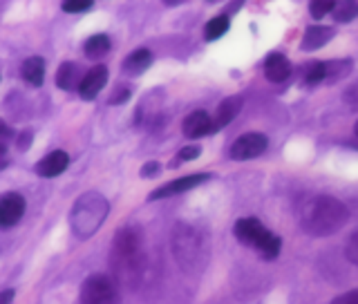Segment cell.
<instances>
[{
  "mask_svg": "<svg viewBox=\"0 0 358 304\" xmlns=\"http://www.w3.org/2000/svg\"><path fill=\"white\" fill-rule=\"evenodd\" d=\"M110 266H112V275H115L119 284L128 289L139 287L145 268V251H143V238L139 229L126 226L117 231L110 251Z\"/></svg>",
  "mask_w": 358,
  "mask_h": 304,
  "instance_id": "obj_1",
  "label": "cell"
},
{
  "mask_svg": "<svg viewBox=\"0 0 358 304\" xmlns=\"http://www.w3.org/2000/svg\"><path fill=\"white\" fill-rule=\"evenodd\" d=\"M300 226L313 238H329L350 222V208L341 199L329 195H316L307 199L300 208Z\"/></svg>",
  "mask_w": 358,
  "mask_h": 304,
  "instance_id": "obj_2",
  "label": "cell"
},
{
  "mask_svg": "<svg viewBox=\"0 0 358 304\" xmlns=\"http://www.w3.org/2000/svg\"><path fill=\"white\" fill-rule=\"evenodd\" d=\"M173 257L186 273H201L208 264V240L206 235L190 224H177L171 235Z\"/></svg>",
  "mask_w": 358,
  "mask_h": 304,
  "instance_id": "obj_3",
  "label": "cell"
},
{
  "mask_svg": "<svg viewBox=\"0 0 358 304\" xmlns=\"http://www.w3.org/2000/svg\"><path fill=\"white\" fill-rule=\"evenodd\" d=\"M110 212L108 199L101 193H85L76 199V204L70 212V226L78 240H87L101 229Z\"/></svg>",
  "mask_w": 358,
  "mask_h": 304,
  "instance_id": "obj_4",
  "label": "cell"
},
{
  "mask_svg": "<svg viewBox=\"0 0 358 304\" xmlns=\"http://www.w3.org/2000/svg\"><path fill=\"white\" fill-rule=\"evenodd\" d=\"M235 238H238L244 246H251L260 257L264 260H275L280 255V249H282V240L278 238L275 233L268 231L260 219L255 217H242L235 222L233 226Z\"/></svg>",
  "mask_w": 358,
  "mask_h": 304,
  "instance_id": "obj_5",
  "label": "cell"
},
{
  "mask_svg": "<svg viewBox=\"0 0 358 304\" xmlns=\"http://www.w3.org/2000/svg\"><path fill=\"white\" fill-rule=\"evenodd\" d=\"M119 287L112 277L96 273L90 275L81 287V304H119Z\"/></svg>",
  "mask_w": 358,
  "mask_h": 304,
  "instance_id": "obj_6",
  "label": "cell"
},
{
  "mask_svg": "<svg viewBox=\"0 0 358 304\" xmlns=\"http://www.w3.org/2000/svg\"><path fill=\"white\" fill-rule=\"evenodd\" d=\"M268 145V139L262 132H246L242 137L235 139V143L231 145V159L235 161H249L260 157Z\"/></svg>",
  "mask_w": 358,
  "mask_h": 304,
  "instance_id": "obj_7",
  "label": "cell"
},
{
  "mask_svg": "<svg viewBox=\"0 0 358 304\" xmlns=\"http://www.w3.org/2000/svg\"><path fill=\"white\" fill-rule=\"evenodd\" d=\"M208 179H213L210 173H199V175H188V177H179V179H173V182H168L164 186H159L157 190L150 193V201H157V199H166V197H173V195H179V193H186V190H193L201 184H206Z\"/></svg>",
  "mask_w": 358,
  "mask_h": 304,
  "instance_id": "obj_8",
  "label": "cell"
},
{
  "mask_svg": "<svg viewBox=\"0 0 358 304\" xmlns=\"http://www.w3.org/2000/svg\"><path fill=\"white\" fill-rule=\"evenodd\" d=\"M162 108H164V92L155 89V92L145 94L137 108V123L141 128H157L162 121Z\"/></svg>",
  "mask_w": 358,
  "mask_h": 304,
  "instance_id": "obj_9",
  "label": "cell"
},
{
  "mask_svg": "<svg viewBox=\"0 0 358 304\" xmlns=\"http://www.w3.org/2000/svg\"><path fill=\"white\" fill-rule=\"evenodd\" d=\"M25 197L20 193H5L0 197V229H11L25 215Z\"/></svg>",
  "mask_w": 358,
  "mask_h": 304,
  "instance_id": "obj_10",
  "label": "cell"
},
{
  "mask_svg": "<svg viewBox=\"0 0 358 304\" xmlns=\"http://www.w3.org/2000/svg\"><path fill=\"white\" fill-rule=\"evenodd\" d=\"M108 83V67L106 65H94L92 70L85 72L81 85H78V94L83 101H92L99 96L101 89Z\"/></svg>",
  "mask_w": 358,
  "mask_h": 304,
  "instance_id": "obj_11",
  "label": "cell"
},
{
  "mask_svg": "<svg viewBox=\"0 0 358 304\" xmlns=\"http://www.w3.org/2000/svg\"><path fill=\"white\" fill-rule=\"evenodd\" d=\"M182 132L186 139H201V137H206V134H213V117L208 112H201V110L190 112L184 119Z\"/></svg>",
  "mask_w": 358,
  "mask_h": 304,
  "instance_id": "obj_12",
  "label": "cell"
},
{
  "mask_svg": "<svg viewBox=\"0 0 358 304\" xmlns=\"http://www.w3.org/2000/svg\"><path fill=\"white\" fill-rule=\"evenodd\" d=\"M242 110V96H227L217 106L215 117H213V132H220L229 126V123L240 115Z\"/></svg>",
  "mask_w": 358,
  "mask_h": 304,
  "instance_id": "obj_13",
  "label": "cell"
},
{
  "mask_svg": "<svg viewBox=\"0 0 358 304\" xmlns=\"http://www.w3.org/2000/svg\"><path fill=\"white\" fill-rule=\"evenodd\" d=\"M336 36V29L327 27V25H313L305 31V36L300 41V50L302 52H316L320 48H324L331 38Z\"/></svg>",
  "mask_w": 358,
  "mask_h": 304,
  "instance_id": "obj_14",
  "label": "cell"
},
{
  "mask_svg": "<svg viewBox=\"0 0 358 304\" xmlns=\"http://www.w3.org/2000/svg\"><path fill=\"white\" fill-rule=\"evenodd\" d=\"M264 74L271 83H285L287 78L291 76V63L285 54L273 52L266 56L264 61Z\"/></svg>",
  "mask_w": 358,
  "mask_h": 304,
  "instance_id": "obj_15",
  "label": "cell"
},
{
  "mask_svg": "<svg viewBox=\"0 0 358 304\" xmlns=\"http://www.w3.org/2000/svg\"><path fill=\"white\" fill-rule=\"evenodd\" d=\"M67 166H70V157H67V152L54 150L50 154H45L36 164V173L41 177H59L61 173L67 171Z\"/></svg>",
  "mask_w": 358,
  "mask_h": 304,
  "instance_id": "obj_16",
  "label": "cell"
},
{
  "mask_svg": "<svg viewBox=\"0 0 358 304\" xmlns=\"http://www.w3.org/2000/svg\"><path fill=\"white\" fill-rule=\"evenodd\" d=\"M83 76L85 74H81V67H78L76 63L65 61L59 67V72H56V85H59L61 89H65V92H72V89H78Z\"/></svg>",
  "mask_w": 358,
  "mask_h": 304,
  "instance_id": "obj_17",
  "label": "cell"
},
{
  "mask_svg": "<svg viewBox=\"0 0 358 304\" xmlns=\"http://www.w3.org/2000/svg\"><path fill=\"white\" fill-rule=\"evenodd\" d=\"M152 65V52L150 50H145V48H141V50H134L126 61H123V72L126 74H130V76H139V74H143L148 67Z\"/></svg>",
  "mask_w": 358,
  "mask_h": 304,
  "instance_id": "obj_18",
  "label": "cell"
},
{
  "mask_svg": "<svg viewBox=\"0 0 358 304\" xmlns=\"http://www.w3.org/2000/svg\"><path fill=\"white\" fill-rule=\"evenodd\" d=\"M20 74L31 87H41L45 81V61L41 59V56H31V59H27L25 63H22Z\"/></svg>",
  "mask_w": 358,
  "mask_h": 304,
  "instance_id": "obj_19",
  "label": "cell"
},
{
  "mask_svg": "<svg viewBox=\"0 0 358 304\" xmlns=\"http://www.w3.org/2000/svg\"><path fill=\"white\" fill-rule=\"evenodd\" d=\"M110 48H112V43L106 34H94V36H90L83 43V52L87 59H101V56H106L110 52Z\"/></svg>",
  "mask_w": 358,
  "mask_h": 304,
  "instance_id": "obj_20",
  "label": "cell"
},
{
  "mask_svg": "<svg viewBox=\"0 0 358 304\" xmlns=\"http://www.w3.org/2000/svg\"><path fill=\"white\" fill-rule=\"evenodd\" d=\"M352 67L354 63L350 59H338V61H327L324 63V81L327 83H336L341 78L350 76L352 74Z\"/></svg>",
  "mask_w": 358,
  "mask_h": 304,
  "instance_id": "obj_21",
  "label": "cell"
},
{
  "mask_svg": "<svg viewBox=\"0 0 358 304\" xmlns=\"http://www.w3.org/2000/svg\"><path fill=\"white\" fill-rule=\"evenodd\" d=\"M331 14L338 22H352L354 18H358V3L356 0H336Z\"/></svg>",
  "mask_w": 358,
  "mask_h": 304,
  "instance_id": "obj_22",
  "label": "cell"
},
{
  "mask_svg": "<svg viewBox=\"0 0 358 304\" xmlns=\"http://www.w3.org/2000/svg\"><path fill=\"white\" fill-rule=\"evenodd\" d=\"M229 27H231V20H229L227 14L215 16V18H210V20L206 22L204 36H206V41H217V38H222L224 34L229 31Z\"/></svg>",
  "mask_w": 358,
  "mask_h": 304,
  "instance_id": "obj_23",
  "label": "cell"
},
{
  "mask_svg": "<svg viewBox=\"0 0 358 304\" xmlns=\"http://www.w3.org/2000/svg\"><path fill=\"white\" fill-rule=\"evenodd\" d=\"M324 81V63L322 61H311L305 67V83H322Z\"/></svg>",
  "mask_w": 358,
  "mask_h": 304,
  "instance_id": "obj_24",
  "label": "cell"
},
{
  "mask_svg": "<svg viewBox=\"0 0 358 304\" xmlns=\"http://www.w3.org/2000/svg\"><path fill=\"white\" fill-rule=\"evenodd\" d=\"M201 154V148L199 145H186V148H182L177 154H175V159L171 164V168H177L179 164H186V161H193L197 159V157Z\"/></svg>",
  "mask_w": 358,
  "mask_h": 304,
  "instance_id": "obj_25",
  "label": "cell"
},
{
  "mask_svg": "<svg viewBox=\"0 0 358 304\" xmlns=\"http://www.w3.org/2000/svg\"><path fill=\"white\" fill-rule=\"evenodd\" d=\"M334 5H336V0H309V11L313 18H322L334 9Z\"/></svg>",
  "mask_w": 358,
  "mask_h": 304,
  "instance_id": "obj_26",
  "label": "cell"
},
{
  "mask_svg": "<svg viewBox=\"0 0 358 304\" xmlns=\"http://www.w3.org/2000/svg\"><path fill=\"white\" fill-rule=\"evenodd\" d=\"M94 0H63L61 9L67 11V14H81V11L92 9Z\"/></svg>",
  "mask_w": 358,
  "mask_h": 304,
  "instance_id": "obj_27",
  "label": "cell"
},
{
  "mask_svg": "<svg viewBox=\"0 0 358 304\" xmlns=\"http://www.w3.org/2000/svg\"><path fill=\"white\" fill-rule=\"evenodd\" d=\"M345 255H347V260H350L352 264L358 266V229L347 238L345 242Z\"/></svg>",
  "mask_w": 358,
  "mask_h": 304,
  "instance_id": "obj_28",
  "label": "cell"
},
{
  "mask_svg": "<svg viewBox=\"0 0 358 304\" xmlns=\"http://www.w3.org/2000/svg\"><path fill=\"white\" fill-rule=\"evenodd\" d=\"M130 94H132V89L128 85H117L115 92H112V96L108 99V103L110 106H121V103H126V101L130 99Z\"/></svg>",
  "mask_w": 358,
  "mask_h": 304,
  "instance_id": "obj_29",
  "label": "cell"
},
{
  "mask_svg": "<svg viewBox=\"0 0 358 304\" xmlns=\"http://www.w3.org/2000/svg\"><path fill=\"white\" fill-rule=\"evenodd\" d=\"M343 101H345V106L358 112V83H352L350 87H345V92H343Z\"/></svg>",
  "mask_w": 358,
  "mask_h": 304,
  "instance_id": "obj_30",
  "label": "cell"
},
{
  "mask_svg": "<svg viewBox=\"0 0 358 304\" xmlns=\"http://www.w3.org/2000/svg\"><path fill=\"white\" fill-rule=\"evenodd\" d=\"M331 304H358V289L347 291V294H343V296H338V298H334Z\"/></svg>",
  "mask_w": 358,
  "mask_h": 304,
  "instance_id": "obj_31",
  "label": "cell"
},
{
  "mask_svg": "<svg viewBox=\"0 0 358 304\" xmlns=\"http://www.w3.org/2000/svg\"><path fill=\"white\" fill-rule=\"evenodd\" d=\"M159 171H162L159 164H157V161H148V164L141 168V177H155Z\"/></svg>",
  "mask_w": 358,
  "mask_h": 304,
  "instance_id": "obj_32",
  "label": "cell"
},
{
  "mask_svg": "<svg viewBox=\"0 0 358 304\" xmlns=\"http://www.w3.org/2000/svg\"><path fill=\"white\" fill-rule=\"evenodd\" d=\"M29 141H31V132H22V134H18V139H16L18 150L25 152V150L29 148Z\"/></svg>",
  "mask_w": 358,
  "mask_h": 304,
  "instance_id": "obj_33",
  "label": "cell"
},
{
  "mask_svg": "<svg viewBox=\"0 0 358 304\" xmlns=\"http://www.w3.org/2000/svg\"><path fill=\"white\" fill-rule=\"evenodd\" d=\"M14 291H11V289H5V291H0V304H11V302H14Z\"/></svg>",
  "mask_w": 358,
  "mask_h": 304,
  "instance_id": "obj_34",
  "label": "cell"
},
{
  "mask_svg": "<svg viewBox=\"0 0 358 304\" xmlns=\"http://www.w3.org/2000/svg\"><path fill=\"white\" fill-rule=\"evenodd\" d=\"M7 164H9L7 145H5V143H0V171H3V168H7Z\"/></svg>",
  "mask_w": 358,
  "mask_h": 304,
  "instance_id": "obj_35",
  "label": "cell"
},
{
  "mask_svg": "<svg viewBox=\"0 0 358 304\" xmlns=\"http://www.w3.org/2000/svg\"><path fill=\"white\" fill-rule=\"evenodd\" d=\"M7 134H9V126L5 121H0V137H7Z\"/></svg>",
  "mask_w": 358,
  "mask_h": 304,
  "instance_id": "obj_36",
  "label": "cell"
},
{
  "mask_svg": "<svg viewBox=\"0 0 358 304\" xmlns=\"http://www.w3.org/2000/svg\"><path fill=\"white\" fill-rule=\"evenodd\" d=\"M162 3H164L166 7H177V5H182L184 0H162Z\"/></svg>",
  "mask_w": 358,
  "mask_h": 304,
  "instance_id": "obj_37",
  "label": "cell"
},
{
  "mask_svg": "<svg viewBox=\"0 0 358 304\" xmlns=\"http://www.w3.org/2000/svg\"><path fill=\"white\" fill-rule=\"evenodd\" d=\"M354 132H356V137H358V121H356V126H354Z\"/></svg>",
  "mask_w": 358,
  "mask_h": 304,
  "instance_id": "obj_38",
  "label": "cell"
}]
</instances>
